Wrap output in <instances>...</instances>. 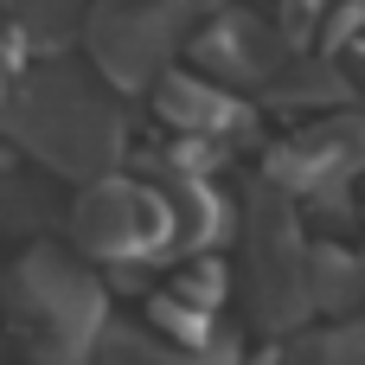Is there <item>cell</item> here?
Masks as SVG:
<instances>
[{
    "label": "cell",
    "mask_w": 365,
    "mask_h": 365,
    "mask_svg": "<svg viewBox=\"0 0 365 365\" xmlns=\"http://www.w3.org/2000/svg\"><path fill=\"white\" fill-rule=\"evenodd\" d=\"M6 321L38 365H83L103 340V289L64 250H26L6 269Z\"/></svg>",
    "instance_id": "6da1fadb"
},
{
    "label": "cell",
    "mask_w": 365,
    "mask_h": 365,
    "mask_svg": "<svg viewBox=\"0 0 365 365\" xmlns=\"http://www.w3.org/2000/svg\"><path fill=\"white\" fill-rule=\"evenodd\" d=\"M13 135L58 173H103L122 148V122L71 71H38L13 96Z\"/></svg>",
    "instance_id": "7a4b0ae2"
},
{
    "label": "cell",
    "mask_w": 365,
    "mask_h": 365,
    "mask_svg": "<svg viewBox=\"0 0 365 365\" xmlns=\"http://www.w3.org/2000/svg\"><path fill=\"white\" fill-rule=\"evenodd\" d=\"M244 289H250V321L263 334H282L295 327L308 308H314V289H308V250L295 237V212L282 199H257L250 212V263H244Z\"/></svg>",
    "instance_id": "3957f363"
},
{
    "label": "cell",
    "mask_w": 365,
    "mask_h": 365,
    "mask_svg": "<svg viewBox=\"0 0 365 365\" xmlns=\"http://www.w3.org/2000/svg\"><path fill=\"white\" fill-rule=\"evenodd\" d=\"M71 231L90 257L103 263H135V257H160L173 244V205L135 180H96L77 212H71Z\"/></svg>",
    "instance_id": "277c9868"
},
{
    "label": "cell",
    "mask_w": 365,
    "mask_h": 365,
    "mask_svg": "<svg viewBox=\"0 0 365 365\" xmlns=\"http://www.w3.org/2000/svg\"><path fill=\"white\" fill-rule=\"evenodd\" d=\"M90 45H96V64H103L115 83H141V77H154L160 58H167V19H160L154 0L109 6V13H96Z\"/></svg>",
    "instance_id": "5b68a950"
},
{
    "label": "cell",
    "mask_w": 365,
    "mask_h": 365,
    "mask_svg": "<svg viewBox=\"0 0 365 365\" xmlns=\"http://www.w3.org/2000/svg\"><path fill=\"white\" fill-rule=\"evenodd\" d=\"M103 365H237L225 346H199V340H173V334H141V327H115L103 334Z\"/></svg>",
    "instance_id": "8992f818"
},
{
    "label": "cell",
    "mask_w": 365,
    "mask_h": 365,
    "mask_svg": "<svg viewBox=\"0 0 365 365\" xmlns=\"http://www.w3.org/2000/svg\"><path fill=\"white\" fill-rule=\"evenodd\" d=\"M160 115L186 135H218V128L237 122V103L212 83H199V77H167L160 83Z\"/></svg>",
    "instance_id": "52a82bcc"
},
{
    "label": "cell",
    "mask_w": 365,
    "mask_h": 365,
    "mask_svg": "<svg viewBox=\"0 0 365 365\" xmlns=\"http://www.w3.org/2000/svg\"><path fill=\"white\" fill-rule=\"evenodd\" d=\"M308 289H314V308L346 314L365 289V263H353L346 250H308Z\"/></svg>",
    "instance_id": "ba28073f"
},
{
    "label": "cell",
    "mask_w": 365,
    "mask_h": 365,
    "mask_svg": "<svg viewBox=\"0 0 365 365\" xmlns=\"http://www.w3.org/2000/svg\"><path fill=\"white\" fill-rule=\"evenodd\" d=\"M282 365H365V321L327 327V334H314V340H295Z\"/></svg>",
    "instance_id": "9c48e42d"
},
{
    "label": "cell",
    "mask_w": 365,
    "mask_h": 365,
    "mask_svg": "<svg viewBox=\"0 0 365 365\" xmlns=\"http://www.w3.org/2000/svg\"><path fill=\"white\" fill-rule=\"evenodd\" d=\"M13 13H19L32 32H58V26H64V0H13Z\"/></svg>",
    "instance_id": "30bf717a"
}]
</instances>
